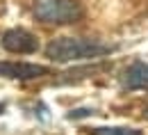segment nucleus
I'll return each instance as SVG.
<instances>
[{"label": "nucleus", "mask_w": 148, "mask_h": 135, "mask_svg": "<svg viewBox=\"0 0 148 135\" xmlns=\"http://www.w3.org/2000/svg\"><path fill=\"white\" fill-rule=\"evenodd\" d=\"M146 119H148V108H146Z\"/></svg>", "instance_id": "nucleus-8"}, {"label": "nucleus", "mask_w": 148, "mask_h": 135, "mask_svg": "<svg viewBox=\"0 0 148 135\" xmlns=\"http://www.w3.org/2000/svg\"><path fill=\"white\" fill-rule=\"evenodd\" d=\"M0 41H2V48L7 53H14V55H30V53H37L39 48V39L23 28L7 30Z\"/></svg>", "instance_id": "nucleus-3"}, {"label": "nucleus", "mask_w": 148, "mask_h": 135, "mask_svg": "<svg viewBox=\"0 0 148 135\" xmlns=\"http://www.w3.org/2000/svg\"><path fill=\"white\" fill-rule=\"evenodd\" d=\"M84 16L77 0H34V19L46 25H69Z\"/></svg>", "instance_id": "nucleus-2"}, {"label": "nucleus", "mask_w": 148, "mask_h": 135, "mask_svg": "<svg viewBox=\"0 0 148 135\" xmlns=\"http://www.w3.org/2000/svg\"><path fill=\"white\" fill-rule=\"evenodd\" d=\"M87 115H93V110H89V108H84V110H71L69 119H77V117H87Z\"/></svg>", "instance_id": "nucleus-7"}, {"label": "nucleus", "mask_w": 148, "mask_h": 135, "mask_svg": "<svg viewBox=\"0 0 148 135\" xmlns=\"http://www.w3.org/2000/svg\"><path fill=\"white\" fill-rule=\"evenodd\" d=\"M50 73L48 66L32 64V62H0V76L14 78V80H34Z\"/></svg>", "instance_id": "nucleus-4"}, {"label": "nucleus", "mask_w": 148, "mask_h": 135, "mask_svg": "<svg viewBox=\"0 0 148 135\" xmlns=\"http://www.w3.org/2000/svg\"><path fill=\"white\" fill-rule=\"evenodd\" d=\"M114 51V46L100 44L96 39L84 37H57L46 46V57L66 64V62H80V60H96Z\"/></svg>", "instance_id": "nucleus-1"}, {"label": "nucleus", "mask_w": 148, "mask_h": 135, "mask_svg": "<svg viewBox=\"0 0 148 135\" xmlns=\"http://www.w3.org/2000/svg\"><path fill=\"white\" fill-rule=\"evenodd\" d=\"M93 135H141V131L128 126H112V128H93Z\"/></svg>", "instance_id": "nucleus-6"}, {"label": "nucleus", "mask_w": 148, "mask_h": 135, "mask_svg": "<svg viewBox=\"0 0 148 135\" xmlns=\"http://www.w3.org/2000/svg\"><path fill=\"white\" fill-rule=\"evenodd\" d=\"M121 87L134 92V89H148V62H132L121 73Z\"/></svg>", "instance_id": "nucleus-5"}]
</instances>
